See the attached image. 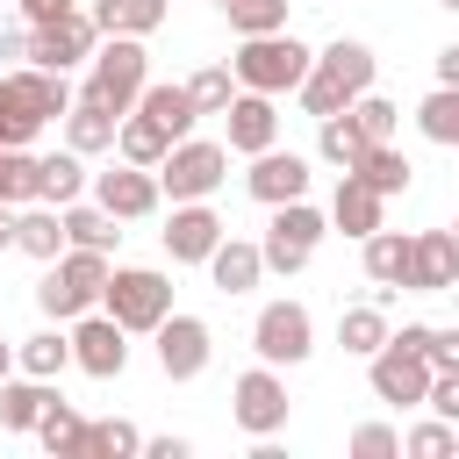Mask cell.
I'll return each mask as SVG.
<instances>
[{"label":"cell","instance_id":"1","mask_svg":"<svg viewBox=\"0 0 459 459\" xmlns=\"http://www.w3.org/2000/svg\"><path fill=\"white\" fill-rule=\"evenodd\" d=\"M366 86H373V50H366V43H351V36H337L330 50H316V57H308V72H301V86H294V93H301V108L323 122V115L351 108Z\"/></svg>","mask_w":459,"mask_h":459},{"label":"cell","instance_id":"2","mask_svg":"<svg viewBox=\"0 0 459 459\" xmlns=\"http://www.w3.org/2000/svg\"><path fill=\"white\" fill-rule=\"evenodd\" d=\"M72 108V86H65V72H36V65H22V72H7L0 79V143H29L43 122H57Z\"/></svg>","mask_w":459,"mask_h":459},{"label":"cell","instance_id":"3","mask_svg":"<svg viewBox=\"0 0 459 459\" xmlns=\"http://www.w3.org/2000/svg\"><path fill=\"white\" fill-rule=\"evenodd\" d=\"M100 280H108V251L65 244V251L50 258V273L36 280V308H43L50 323H72V316H86V308L100 301Z\"/></svg>","mask_w":459,"mask_h":459},{"label":"cell","instance_id":"4","mask_svg":"<svg viewBox=\"0 0 459 459\" xmlns=\"http://www.w3.org/2000/svg\"><path fill=\"white\" fill-rule=\"evenodd\" d=\"M308 57H316V50H301L287 29H273V36H244L237 57H230V79H237L244 93H294L301 72H308Z\"/></svg>","mask_w":459,"mask_h":459},{"label":"cell","instance_id":"5","mask_svg":"<svg viewBox=\"0 0 459 459\" xmlns=\"http://www.w3.org/2000/svg\"><path fill=\"white\" fill-rule=\"evenodd\" d=\"M151 79V57H143V36H108L93 43V72H86V93L79 100H100L108 115H129L136 93Z\"/></svg>","mask_w":459,"mask_h":459},{"label":"cell","instance_id":"6","mask_svg":"<svg viewBox=\"0 0 459 459\" xmlns=\"http://www.w3.org/2000/svg\"><path fill=\"white\" fill-rule=\"evenodd\" d=\"M100 316H115L122 330H158L172 316V280L151 265H108L100 280Z\"/></svg>","mask_w":459,"mask_h":459},{"label":"cell","instance_id":"7","mask_svg":"<svg viewBox=\"0 0 459 459\" xmlns=\"http://www.w3.org/2000/svg\"><path fill=\"white\" fill-rule=\"evenodd\" d=\"M151 172H158V194H172V201H208V194L230 179V151L208 143V136H179Z\"/></svg>","mask_w":459,"mask_h":459},{"label":"cell","instance_id":"8","mask_svg":"<svg viewBox=\"0 0 459 459\" xmlns=\"http://www.w3.org/2000/svg\"><path fill=\"white\" fill-rule=\"evenodd\" d=\"M93 43H100L93 14H86V7H65V14H50V22H29L22 57H29L36 72H72V65L93 57Z\"/></svg>","mask_w":459,"mask_h":459},{"label":"cell","instance_id":"9","mask_svg":"<svg viewBox=\"0 0 459 459\" xmlns=\"http://www.w3.org/2000/svg\"><path fill=\"white\" fill-rule=\"evenodd\" d=\"M323 230H330V222H323V208H308V194H301V201H280L273 222H265V244H258L265 273H301V265L316 258Z\"/></svg>","mask_w":459,"mask_h":459},{"label":"cell","instance_id":"10","mask_svg":"<svg viewBox=\"0 0 459 459\" xmlns=\"http://www.w3.org/2000/svg\"><path fill=\"white\" fill-rule=\"evenodd\" d=\"M251 351H258V366H301L316 351V316L301 301H265L251 323Z\"/></svg>","mask_w":459,"mask_h":459},{"label":"cell","instance_id":"11","mask_svg":"<svg viewBox=\"0 0 459 459\" xmlns=\"http://www.w3.org/2000/svg\"><path fill=\"white\" fill-rule=\"evenodd\" d=\"M402 287L409 294H452L459 287V244L452 230H416L402 251Z\"/></svg>","mask_w":459,"mask_h":459},{"label":"cell","instance_id":"12","mask_svg":"<svg viewBox=\"0 0 459 459\" xmlns=\"http://www.w3.org/2000/svg\"><path fill=\"white\" fill-rule=\"evenodd\" d=\"M151 337H158V373H165V380H201V373H208L215 330H208L201 316H179V308H172Z\"/></svg>","mask_w":459,"mask_h":459},{"label":"cell","instance_id":"13","mask_svg":"<svg viewBox=\"0 0 459 459\" xmlns=\"http://www.w3.org/2000/svg\"><path fill=\"white\" fill-rule=\"evenodd\" d=\"M230 416H237L251 437H273V430H287V380H280L273 366H251V373H237V387H230Z\"/></svg>","mask_w":459,"mask_h":459},{"label":"cell","instance_id":"14","mask_svg":"<svg viewBox=\"0 0 459 459\" xmlns=\"http://www.w3.org/2000/svg\"><path fill=\"white\" fill-rule=\"evenodd\" d=\"M93 201H100L115 222H143V215H158L165 194H158V172H151V165H129V158H122V165H108V172H93Z\"/></svg>","mask_w":459,"mask_h":459},{"label":"cell","instance_id":"15","mask_svg":"<svg viewBox=\"0 0 459 459\" xmlns=\"http://www.w3.org/2000/svg\"><path fill=\"white\" fill-rule=\"evenodd\" d=\"M72 366L79 373H93V380H115L122 366H129V330L115 323V316H72Z\"/></svg>","mask_w":459,"mask_h":459},{"label":"cell","instance_id":"16","mask_svg":"<svg viewBox=\"0 0 459 459\" xmlns=\"http://www.w3.org/2000/svg\"><path fill=\"white\" fill-rule=\"evenodd\" d=\"M244 186H251V201H265V208H280V201H301V194H308V158H301V151H280V143H265V151H251V172H244Z\"/></svg>","mask_w":459,"mask_h":459},{"label":"cell","instance_id":"17","mask_svg":"<svg viewBox=\"0 0 459 459\" xmlns=\"http://www.w3.org/2000/svg\"><path fill=\"white\" fill-rule=\"evenodd\" d=\"M215 244H222V215H215L208 201H172V222H165V258H172V265H201Z\"/></svg>","mask_w":459,"mask_h":459},{"label":"cell","instance_id":"18","mask_svg":"<svg viewBox=\"0 0 459 459\" xmlns=\"http://www.w3.org/2000/svg\"><path fill=\"white\" fill-rule=\"evenodd\" d=\"M366 366H373V394H380V402H394V409H416V402H423V387H430V366H423L416 351H402L394 337H387L380 351H366Z\"/></svg>","mask_w":459,"mask_h":459},{"label":"cell","instance_id":"19","mask_svg":"<svg viewBox=\"0 0 459 459\" xmlns=\"http://www.w3.org/2000/svg\"><path fill=\"white\" fill-rule=\"evenodd\" d=\"M222 115H230V143H222V151H244V158H251V151L280 143V108H273V93H244V86H237Z\"/></svg>","mask_w":459,"mask_h":459},{"label":"cell","instance_id":"20","mask_svg":"<svg viewBox=\"0 0 459 459\" xmlns=\"http://www.w3.org/2000/svg\"><path fill=\"white\" fill-rule=\"evenodd\" d=\"M380 208H387V194H373L359 172H344L337 194H330V215H323V222L344 230V237H373V230H380Z\"/></svg>","mask_w":459,"mask_h":459},{"label":"cell","instance_id":"21","mask_svg":"<svg viewBox=\"0 0 459 459\" xmlns=\"http://www.w3.org/2000/svg\"><path fill=\"white\" fill-rule=\"evenodd\" d=\"M201 265H208V280H215L222 294H251V287L265 280V258H258V244H244V237H230V230H222V244H215Z\"/></svg>","mask_w":459,"mask_h":459},{"label":"cell","instance_id":"22","mask_svg":"<svg viewBox=\"0 0 459 459\" xmlns=\"http://www.w3.org/2000/svg\"><path fill=\"white\" fill-rule=\"evenodd\" d=\"M115 122H122V115H108L100 100H72V108H65V151H79V158L115 151Z\"/></svg>","mask_w":459,"mask_h":459},{"label":"cell","instance_id":"23","mask_svg":"<svg viewBox=\"0 0 459 459\" xmlns=\"http://www.w3.org/2000/svg\"><path fill=\"white\" fill-rule=\"evenodd\" d=\"M7 244H14V251H29V258H43V265H50V258H57V251H65V222H57V208H43V201H36V208H29V215H7Z\"/></svg>","mask_w":459,"mask_h":459},{"label":"cell","instance_id":"24","mask_svg":"<svg viewBox=\"0 0 459 459\" xmlns=\"http://www.w3.org/2000/svg\"><path fill=\"white\" fill-rule=\"evenodd\" d=\"M57 222H65V244H79V251H115L122 244V230H115V215L100 201H65Z\"/></svg>","mask_w":459,"mask_h":459},{"label":"cell","instance_id":"25","mask_svg":"<svg viewBox=\"0 0 459 459\" xmlns=\"http://www.w3.org/2000/svg\"><path fill=\"white\" fill-rule=\"evenodd\" d=\"M86 194V165H79V151H50V158H36V201L43 208H65V201H79Z\"/></svg>","mask_w":459,"mask_h":459},{"label":"cell","instance_id":"26","mask_svg":"<svg viewBox=\"0 0 459 459\" xmlns=\"http://www.w3.org/2000/svg\"><path fill=\"white\" fill-rule=\"evenodd\" d=\"M50 394H57V380H36V373L0 380V423L7 430H36V416L50 409Z\"/></svg>","mask_w":459,"mask_h":459},{"label":"cell","instance_id":"27","mask_svg":"<svg viewBox=\"0 0 459 459\" xmlns=\"http://www.w3.org/2000/svg\"><path fill=\"white\" fill-rule=\"evenodd\" d=\"M100 36H151L165 22V0H93L86 7Z\"/></svg>","mask_w":459,"mask_h":459},{"label":"cell","instance_id":"28","mask_svg":"<svg viewBox=\"0 0 459 459\" xmlns=\"http://www.w3.org/2000/svg\"><path fill=\"white\" fill-rule=\"evenodd\" d=\"M136 108H143V115H151V122H158V129H165L172 143H179V136H186V129L201 122V115H194V100H186V86H151V79H143Z\"/></svg>","mask_w":459,"mask_h":459},{"label":"cell","instance_id":"29","mask_svg":"<svg viewBox=\"0 0 459 459\" xmlns=\"http://www.w3.org/2000/svg\"><path fill=\"white\" fill-rule=\"evenodd\" d=\"M115 151H122L129 165H158V158L172 151V136H165V129H158V122L143 115V108H129V115L115 122Z\"/></svg>","mask_w":459,"mask_h":459},{"label":"cell","instance_id":"30","mask_svg":"<svg viewBox=\"0 0 459 459\" xmlns=\"http://www.w3.org/2000/svg\"><path fill=\"white\" fill-rule=\"evenodd\" d=\"M351 172H359V179H366L373 194H409V172H416V165H409V158H402L394 143H366Z\"/></svg>","mask_w":459,"mask_h":459},{"label":"cell","instance_id":"31","mask_svg":"<svg viewBox=\"0 0 459 459\" xmlns=\"http://www.w3.org/2000/svg\"><path fill=\"white\" fill-rule=\"evenodd\" d=\"M337 344L359 351V359L380 351V344H387V308H380V301H351V308L337 316Z\"/></svg>","mask_w":459,"mask_h":459},{"label":"cell","instance_id":"32","mask_svg":"<svg viewBox=\"0 0 459 459\" xmlns=\"http://www.w3.org/2000/svg\"><path fill=\"white\" fill-rule=\"evenodd\" d=\"M14 366L36 373V380H57V373L72 366V337H65V330H36V337L14 344Z\"/></svg>","mask_w":459,"mask_h":459},{"label":"cell","instance_id":"33","mask_svg":"<svg viewBox=\"0 0 459 459\" xmlns=\"http://www.w3.org/2000/svg\"><path fill=\"white\" fill-rule=\"evenodd\" d=\"M36 437H43V452H57V459H79V437H86V423H79V409H72L65 394H50V409L36 416Z\"/></svg>","mask_w":459,"mask_h":459},{"label":"cell","instance_id":"34","mask_svg":"<svg viewBox=\"0 0 459 459\" xmlns=\"http://www.w3.org/2000/svg\"><path fill=\"white\" fill-rule=\"evenodd\" d=\"M129 452H143V430H136V423H122V416L86 423V437H79V459H129Z\"/></svg>","mask_w":459,"mask_h":459},{"label":"cell","instance_id":"35","mask_svg":"<svg viewBox=\"0 0 459 459\" xmlns=\"http://www.w3.org/2000/svg\"><path fill=\"white\" fill-rule=\"evenodd\" d=\"M344 115H351V129H359L366 143H394V129H402V108H394V100H380L373 86H366V93H359Z\"/></svg>","mask_w":459,"mask_h":459},{"label":"cell","instance_id":"36","mask_svg":"<svg viewBox=\"0 0 459 459\" xmlns=\"http://www.w3.org/2000/svg\"><path fill=\"white\" fill-rule=\"evenodd\" d=\"M316 151H323L337 172H351V165H359V151H366V136H359V129H351V115L337 108V115H323V122H316Z\"/></svg>","mask_w":459,"mask_h":459},{"label":"cell","instance_id":"37","mask_svg":"<svg viewBox=\"0 0 459 459\" xmlns=\"http://www.w3.org/2000/svg\"><path fill=\"white\" fill-rule=\"evenodd\" d=\"M366 244V280L373 287H402V251H409V237L402 230H373V237H359Z\"/></svg>","mask_w":459,"mask_h":459},{"label":"cell","instance_id":"38","mask_svg":"<svg viewBox=\"0 0 459 459\" xmlns=\"http://www.w3.org/2000/svg\"><path fill=\"white\" fill-rule=\"evenodd\" d=\"M14 201H36V158L29 143H0V208Z\"/></svg>","mask_w":459,"mask_h":459},{"label":"cell","instance_id":"39","mask_svg":"<svg viewBox=\"0 0 459 459\" xmlns=\"http://www.w3.org/2000/svg\"><path fill=\"white\" fill-rule=\"evenodd\" d=\"M416 129L430 143H459V86H437L423 108H416Z\"/></svg>","mask_w":459,"mask_h":459},{"label":"cell","instance_id":"40","mask_svg":"<svg viewBox=\"0 0 459 459\" xmlns=\"http://www.w3.org/2000/svg\"><path fill=\"white\" fill-rule=\"evenodd\" d=\"M222 14H230L237 36H273V29H287V0H222Z\"/></svg>","mask_w":459,"mask_h":459},{"label":"cell","instance_id":"41","mask_svg":"<svg viewBox=\"0 0 459 459\" xmlns=\"http://www.w3.org/2000/svg\"><path fill=\"white\" fill-rule=\"evenodd\" d=\"M230 93H237L230 65H201V72L186 79V100H194V115H222V108H230Z\"/></svg>","mask_w":459,"mask_h":459},{"label":"cell","instance_id":"42","mask_svg":"<svg viewBox=\"0 0 459 459\" xmlns=\"http://www.w3.org/2000/svg\"><path fill=\"white\" fill-rule=\"evenodd\" d=\"M452 452H459V430H452L445 416H437V423H416V430H409V459H452Z\"/></svg>","mask_w":459,"mask_h":459},{"label":"cell","instance_id":"43","mask_svg":"<svg viewBox=\"0 0 459 459\" xmlns=\"http://www.w3.org/2000/svg\"><path fill=\"white\" fill-rule=\"evenodd\" d=\"M402 452V430H387V423H359L351 430V459H394Z\"/></svg>","mask_w":459,"mask_h":459},{"label":"cell","instance_id":"44","mask_svg":"<svg viewBox=\"0 0 459 459\" xmlns=\"http://www.w3.org/2000/svg\"><path fill=\"white\" fill-rule=\"evenodd\" d=\"M423 366L430 373H459V330H430L423 337Z\"/></svg>","mask_w":459,"mask_h":459},{"label":"cell","instance_id":"45","mask_svg":"<svg viewBox=\"0 0 459 459\" xmlns=\"http://www.w3.org/2000/svg\"><path fill=\"white\" fill-rule=\"evenodd\" d=\"M65 7H79V0H22L29 22H50V14H65Z\"/></svg>","mask_w":459,"mask_h":459},{"label":"cell","instance_id":"46","mask_svg":"<svg viewBox=\"0 0 459 459\" xmlns=\"http://www.w3.org/2000/svg\"><path fill=\"white\" fill-rule=\"evenodd\" d=\"M437 86H459V43H452V50H437Z\"/></svg>","mask_w":459,"mask_h":459},{"label":"cell","instance_id":"47","mask_svg":"<svg viewBox=\"0 0 459 459\" xmlns=\"http://www.w3.org/2000/svg\"><path fill=\"white\" fill-rule=\"evenodd\" d=\"M143 452H151V459H186V437H151Z\"/></svg>","mask_w":459,"mask_h":459},{"label":"cell","instance_id":"48","mask_svg":"<svg viewBox=\"0 0 459 459\" xmlns=\"http://www.w3.org/2000/svg\"><path fill=\"white\" fill-rule=\"evenodd\" d=\"M7 366H14V344H7V337H0V380H7Z\"/></svg>","mask_w":459,"mask_h":459},{"label":"cell","instance_id":"49","mask_svg":"<svg viewBox=\"0 0 459 459\" xmlns=\"http://www.w3.org/2000/svg\"><path fill=\"white\" fill-rule=\"evenodd\" d=\"M0 244H7V208H0Z\"/></svg>","mask_w":459,"mask_h":459},{"label":"cell","instance_id":"50","mask_svg":"<svg viewBox=\"0 0 459 459\" xmlns=\"http://www.w3.org/2000/svg\"><path fill=\"white\" fill-rule=\"evenodd\" d=\"M437 7H459V0H437Z\"/></svg>","mask_w":459,"mask_h":459},{"label":"cell","instance_id":"51","mask_svg":"<svg viewBox=\"0 0 459 459\" xmlns=\"http://www.w3.org/2000/svg\"><path fill=\"white\" fill-rule=\"evenodd\" d=\"M0 36H7V22H0Z\"/></svg>","mask_w":459,"mask_h":459},{"label":"cell","instance_id":"52","mask_svg":"<svg viewBox=\"0 0 459 459\" xmlns=\"http://www.w3.org/2000/svg\"><path fill=\"white\" fill-rule=\"evenodd\" d=\"M215 7H222V0H215Z\"/></svg>","mask_w":459,"mask_h":459}]
</instances>
